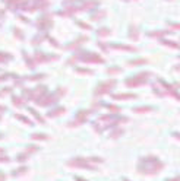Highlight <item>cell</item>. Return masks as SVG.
I'll list each match as a JSON object with an SVG mask.
<instances>
[{"mask_svg":"<svg viewBox=\"0 0 180 181\" xmlns=\"http://www.w3.org/2000/svg\"><path fill=\"white\" fill-rule=\"evenodd\" d=\"M164 168V162L157 156H144L138 161V172L144 175H154L158 174Z\"/></svg>","mask_w":180,"mask_h":181,"instance_id":"obj_1","label":"cell"},{"mask_svg":"<svg viewBox=\"0 0 180 181\" xmlns=\"http://www.w3.org/2000/svg\"><path fill=\"white\" fill-rule=\"evenodd\" d=\"M66 163H68V166H73V168H84V169H88V171L97 169V165H95V163H92L88 158H81V156L72 158V159H69Z\"/></svg>","mask_w":180,"mask_h":181,"instance_id":"obj_2","label":"cell"},{"mask_svg":"<svg viewBox=\"0 0 180 181\" xmlns=\"http://www.w3.org/2000/svg\"><path fill=\"white\" fill-rule=\"evenodd\" d=\"M91 114V111H79L75 117V120L69 123V127H76V126H81L82 123H85L88 120V115Z\"/></svg>","mask_w":180,"mask_h":181,"instance_id":"obj_3","label":"cell"},{"mask_svg":"<svg viewBox=\"0 0 180 181\" xmlns=\"http://www.w3.org/2000/svg\"><path fill=\"white\" fill-rule=\"evenodd\" d=\"M114 85H116V82H114V80L104 82V83H101V85L95 89V93H97V95H103V93H106V92H110V89H111Z\"/></svg>","mask_w":180,"mask_h":181,"instance_id":"obj_4","label":"cell"},{"mask_svg":"<svg viewBox=\"0 0 180 181\" xmlns=\"http://www.w3.org/2000/svg\"><path fill=\"white\" fill-rule=\"evenodd\" d=\"M148 74H149V73H144V74H138V77H135V79H129V80H126V85H129V86H138V85L144 83L145 80H146Z\"/></svg>","mask_w":180,"mask_h":181,"instance_id":"obj_5","label":"cell"},{"mask_svg":"<svg viewBox=\"0 0 180 181\" xmlns=\"http://www.w3.org/2000/svg\"><path fill=\"white\" fill-rule=\"evenodd\" d=\"M136 98L135 93H120V95H114V99H133Z\"/></svg>","mask_w":180,"mask_h":181,"instance_id":"obj_6","label":"cell"},{"mask_svg":"<svg viewBox=\"0 0 180 181\" xmlns=\"http://www.w3.org/2000/svg\"><path fill=\"white\" fill-rule=\"evenodd\" d=\"M65 111H66L65 107H60V108L53 109V111H51V112H48L47 115H48V117H57V115H60V114H65Z\"/></svg>","mask_w":180,"mask_h":181,"instance_id":"obj_7","label":"cell"},{"mask_svg":"<svg viewBox=\"0 0 180 181\" xmlns=\"http://www.w3.org/2000/svg\"><path fill=\"white\" fill-rule=\"evenodd\" d=\"M31 139H32V140H47L48 136L44 134V133H34V134L31 136Z\"/></svg>","mask_w":180,"mask_h":181,"instance_id":"obj_8","label":"cell"},{"mask_svg":"<svg viewBox=\"0 0 180 181\" xmlns=\"http://www.w3.org/2000/svg\"><path fill=\"white\" fill-rule=\"evenodd\" d=\"M28 156H29V153H26V152L24 150V152H21L18 156H16V161H18V162H25V161L28 159Z\"/></svg>","mask_w":180,"mask_h":181,"instance_id":"obj_9","label":"cell"},{"mask_svg":"<svg viewBox=\"0 0 180 181\" xmlns=\"http://www.w3.org/2000/svg\"><path fill=\"white\" fill-rule=\"evenodd\" d=\"M122 134H123V130H122V128H116V130H113V131H111L110 137H111V139H117V137H119V136H122Z\"/></svg>","mask_w":180,"mask_h":181,"instance_id":"obj_10","label":"cell"},{"mask_svg":"<svg viewBox=\"0 0 180 181\" xmlns=\"http://www.w3.org/2000/svg\"><path fill=\"white\" fill-rule=\"evenodd\" d=\"M26 169H28V168H25V166H21V168H18V171H12V177H18V175H21V174L26 172Z\"/></svg>","mask_w":180,"mask_h":181,"instance_id":"obj_11","label":"cell"},{"mask_svg":"<svg viewBox=\"0 0 180 181\" xmlns=\"http://www.w3.org/2000/svg\"><path fill=\"white\" fill-rule=\"evenodd\" d=\"M29 112H31V114H32V115H34V117H35L37 120H38V121H40V123H41V124H44V118H43V117H41V115H40V114H38V112H37L35 109H29Z\"/></svg>","mask_w":180,"mask_h":181,"instance_id":"obj_12","label":"cell"},{"mask_svg":"<svg viewBox=\"0 0 180 181\" xmlns=\"http://www.w3.org/2000/svg\"><path fill=\"white\" fill-rule=\"evenodd\" d=\"M135 112H148V111H152V107H136L133 108Z\"/></svg>","mask_w":180,"mask_h":181,"instance_id":"obj_13","label":"cell"},{"mask_svg":"<svg viewBox=\"0 0 180 181\" xmlns=\"http://www.w3.org/2000/svg\"><path fill=\"white\" fill-rule=\"evenodd\" d=\"M15 117H16L18 120H21V121H24L25 124H28V126H32V121H31V120H28V118H25L24 115H19V114H16Z\"/></svg>","mask_w":180,"mask_h":181,"instance_id":"obj_14","label":"cell"},{"mask_svg":"<svg viewBox=\"0 0 180 181\" xmlns=\"http://www.w3.org/2000/svg\"><path fill=\"white\" fill-rule=\"evenodd\" d=\"M107 108L111 109V112H119V111H120V108L116 107V105H107Z\"/></svg>","mask_w":180,"mask_h":181,"instance_id":"obj_15","label":"cell"},{"mask_svg":"<svg viewBox=\"0 0 180 181\" xmlns=\"http://www.w3.org/2000/svg\"><path fill=\"white\" fill-rule=\"evenodd\" d=\"M0 162H9V158L6 155H0Z\"/></svg>","mask_w":180,"mask_h":181,"instance_id":"obj_16","label":"cell"},{"mask_svg":"<svg viewBox=\"0 0 180 181\" xmlns=\"http://www.w3.org/2000/svg\"><path fill=\"white\" fill-rule=\"evenodd\" d=\"M0 181H6V175L3 172H0Z\"/></svg>","mask_w":180,"mask_h":181,"instance_id":"obj_17","label":"cell"},{"mask_svg":"<svg viewBox=\"0 0 180 181\" xmlns=\"http://www.w3.org/2000/svg\"><path fill=\"white\" fill-rule=\"evenodd\" d=\"M75 180H76V181H87L85 178H82V177H78V175L75 177Z\"/></svg>","mask_w":180,"mask_h":181,"instance_id":"obj_18","label":"cell"},{"mask_svg":"<svg viewBox=\"0 0 180 181\" xmlns=\"http://www.w3.org/2000/svg\"><path fill=\"white\" fill-rule=\"evenodd\" d=\"M6 111V107L4 105H0V112H4Z\"/></svg>","mask_w":180,"mask_h":181,"instance_id":"obj_19","label":"cell"},{"mask_svg":"<svg viewBox=\"0 0 180 181\" xmlns=\"http://www.w3.org/2000/svg\"><path fill=\"white\" fill-rule=\"evenodd\" d=\"M167 181H180V177H176V178H170V180Z\"/></svg>","mask_w":180,"mask_h":181,"instance_id":"obj_20","label":"cell"},{"mask_svg":"<svg viewBox=\"0 0 180 181\" xmlns=\"http://www.w3.org/2000/svg\"><path fill=\"white\" fill-rule=\"evenodd\" d=\"M173 136H174L176 139H180V133H173Z\"/></svg>","mask_w":180,"mask_h":181,"instance_id":"obj_21","label":"cell"},{"mask_svg":"<svg viewBox=\"0 0 180 181\" xmlns=\"http://www.w3.org/2000/svg\"><path fill=\"white\" fill-rule=\"evenodd\" d=\"M3 152H4V149H1V147H0V153H3Z\"/></svg>","mask_w":180,"mask_h":181,"instance_id":"obj_22","label":"cell"},{"mask_svg":"<svg viewBox=\"0 0 180 181\" xmlns=\"http://www.w3.org/2000/svg\"><path fill=\"white\" fill-rule=\"evenodd\" d=\"M1 137H3V134H1V133H0V139H1Z\"/></svg>","mask_w":180,"mask_h":181,"instance_id":"obj_23","label":"cell"},{"mask_svg":"<svg viewBox=\"0 0 180 181\" xmlns=\"http://www.w3.org/2000/svg\"><path fill=\"white\" fill-rule=\"evenodd\" d=\"M123 181H129V180H127V178H123Z\"/></svg>","mask_w":180,"mask_h":181,"instance_id":"obj_24","label":"cell"},{"mask_svg":"<svg viewBox=\"0 0 180 181\" xmlns=\"http://www.w3.org/2000/svg\"><path fill=\"white\" fill-rule=\"evenodd\" d=\"M0 118H1V117H0Z\"/></svg>","mask_w":180,"mask_h":181,"instance_id":"obj_25","label":"cell"}]
</instances>
